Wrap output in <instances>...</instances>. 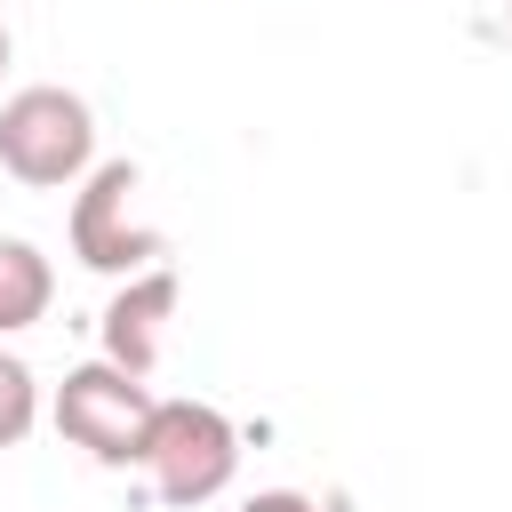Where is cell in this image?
Masks as SVG:
<instances>
[{
	"mask_svg": "<svg viewBox=\"0 0 512 512\" xmlns=\"http://www.w3.org/2000/svg\"><path fill=\"white\" fill-rule=\"evenodd\" d=\"M152 416H160V400L144 392V376L104 368V360H96V368H72L64 392H56V432H64L72 448H88L96 464H144Z\"/></svg>",
	"mask_w": 512,
	"mask_h": 512,
	"instance_id": "cell-1",
	"label": "cell"
},
{
	"mask_svg": "<svg viewBox=\"0 0 512 512\" xmlns=\"http://www.w3.org/2000/svg\"><path fill=\"white\" fill-rule=\"evenodd\" d=\"M88 144H96L88 104L64 96V88H24L0 112V168L16 184H64V176H80Z\"/></svg>",
	"mask_w": 512,
	"mask_h": 512,
	"instance_id": "cell-2",
	"label": "cell"
},
{
	"mask_svg": "<svg viewBox=\"0 0 512 512\" xmlns=\"http://www.w3.org/2000/svg\"><path fill=\"white\" fill-rule=\"evenodd\" d=\"M144 464H152V480H160L168 504H208V496L232 480L240 440H232V424H224L208 400H160Z\"/></svg>",
	"mask_w": 512,
	"mask_h": 512,
	"instance_id": "cell-3",
	"label": "cell"
},
{
	"mask_svg": "<svg viewBox=\"0 0 512 512\" xmlns=\"http://www.w3.org/2000/svg\"><path fill=\"white\" fill-rule=\"evenodd\" d=\"M128 200H136V168H128V160H112V168L88 176V192H80V208H72V248H80V264L128 272V264L160 256V232L136 224Z\"/></svg>",
	"mask_w": 512,
	"mask_h": 512,
	"instance_id": "cell-4",
	"label": "cell"
},
{
	"mask_svg": "<svg viewBox=\"0 0 512 512\" xmlns=\"http://www.w3.org/2000/svg\"><path fill=\"white\" fill-rule=\"evenodd\" d=\"M168 312H176V280H168V272L128 280V288L112 296V312H104V352H112V368L144 376V368L160 360V320H168Z\"/></svg>",
	"mask_w": 512,
	"mask_h": 512,
	"instance_id": "cell-5",
	"label": "cell"
},
{
	"mask_svg": "<svg viewBox=\"0 0 512 512\" xmlns=\"http://www.w3.org/2000/svg\"><path fill=\"white\" fill-rule=\"evenodd\" d=\"M48 312V256L32 240H0V336Z\"/></svg>",
	"mask_w": 512,
	"mask_h": 512,
	"instance_id": "cell-6",
	"label": "cell"
},
{
	"mask_svg": "<svg viewBox=\"0 0 512 512\" xmlns=\"http://www.w3.org/2000/svg\"><path fill=\"white\" fill-rule=\"evenodd\" d=\"M24 432H32V376H24V360L0 352V448H16Z\"/></svg>",
	"mask_w": 512,
	"mask_h": 512,
	"instance_id": "cell-7",
	"label": "cell"
},
{
	"mask_svg": "<svg viewBox=\"0 0 512 512\" xmlns=\"http://www.w3.org/2000/svg\"><path fill=\"white\" fill-rule=\"evenodd\" d=\"M248 512H312V504H304V496H288V488H272V496H256Z\"/></svg>",
	"mask_w": 512,
	"mask_h": 512,
	"instance_id": "cell-8",
	"label": "cell"
},
{
	"mask_svg": "<svg viewBox=\"0 0 512 512\" xmlns=\"http://www.w3.org/2000/svg\"><path fill=\"white\" fill-rule=\"evenodd\" d=\"M0 72H8V32H0Z\"/></svg>",
	"mask_w": 512,
	"mask_h": 512,
	"instance_id": "cell-9",
	"label": "cell"
},
{
	"mask_svg": "<svg viewBox=\"0 0 512 512\" xmlns=\"http://www.w3.org/2000/svg\"><path fill=\"white\" fill-rule=\"evenodd\" d=\"M504 32H512V0H504Z\"/></svg>",
	"mask_w": 512,
	"mask_h": 512,
	"instance_id": "cell-10",
	"label": "cell"
}]
</instances>
